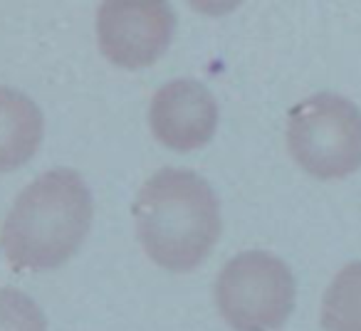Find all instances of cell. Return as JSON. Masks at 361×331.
Masks as SVG:
<instances>
[{"label":"cell","mask_w":361,"mask_h":331,"mask_svg":"<svg viewBox=\"0 0 361 331\" xmlns=\"http://www.w3.org/2000/svg\"><path fill=\"white\" fill-rule=\"evenodd\" d=\"M141 247L169 272H191L221 237V206L206 178L186 168H164L134 201Z\"/></svg>","instance_id":"obj_1"},{"label":"cell","mask_w":361,"mask_h":331,"mask_svg":"<svg viewBox=\"0 0 361 331\" xmlns=\"http://www.w3.org/2000/svg\"><path fill=\"white\" fill-rule=\"evenodd\" d=\"M92 225V193L70 168L42 173L18 196L0 245L16 270H52L67 262Z\"/></svg>","instance_id":"obj_2"},{"label":"cell","mask_w":361,"mask_h":331,"mask_svg":"<svg viewBox=\"0 0 361 331\" xmlns=\"http://www.w3.org/2000/svg\"><path fill=\"white\" fill-rule=\"evenodd\" d=\"M287 146L305 173L322 181L361 168V111L339 94H314L290 109Z\"/></svg>","instance_id":"obj_3"},{"label":"cell","mask_w":361,"mask_h":331,"mask_svg":"<svg viewBox=\"0 0 361 331\" xmlns=\"http://www.w3.org/2000/svg\"><path fill=\"white\" fill-rule=\"evenodd\" d=\"M292 270L262 250L240 252L221 270L216 299L235 331H275L295 309Z\"/></svg>","instance_id":"obj_4"},{"label":"cell","mask_w":361,"mask_h":331,"mask_svg":"<svg viewBox=\"0 0 361 331\" xmlns=\"http://www.w3.org/2000/svg\"><path fill=\"white\" fill-rule=\"evenodd\" d=\"M176 30L173 8L164 0H109L97 13L102 55L126 70L149 67L169 50Z\"/></svg>","instance_id":"obj_5"},{"label":"cell","mask_w":361,"mask_h":331,"mask_svg":"<svg viewBox=\"0 0 361 331\" xmlns=\"http://www.w3.org/2000/svg\"><path fill=\"white\" fill-rule=\"evenodd\" d=\"M149 124L156 141L173 151H196L213 139L218 126V104L196 80L164 85L151 99Z\"/></svg>","instance_id":"obj_6"},{"label":"cell","mask_w":361,"mask_h":331,"mask_svg":"<svg viewBox=\"0 0 361 331\" xmlns=\"http://www.w3.org/2000/svg\"><path fill=\"white\" fill-rule=\"evenodd\" d=\"M42 141V111L23 92L0 87V173L27 163Z\"/></svg>","instance_id":"obj_7"},{"label":"cell","mask_w":361,"mask_h":331,"mask_svg":"<svg viewBox=\"0 0 361 331\" xmlns=\"http://www.w3.org/2000/svg\"><path fill=\"white\" fill-rule=\"evenodd\" d=\"M324 331H361V262H349L322 299Z\"/></svg>","instance_id":"obj_8"},{"label":"cell","mask_w":361,"mask_h":331,"mask_svg":"<svg viewBox=\"0 0 361 331\" xmlns=\"http://www.w3.org/2000/svg\"><path fill=\"white\" fill-rule=\"evenodd\" d=\"M0 331H47L45 314L27 294L0 289Z\"/></svg>","instance_id":"obj_9"}]
</instances>
